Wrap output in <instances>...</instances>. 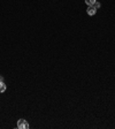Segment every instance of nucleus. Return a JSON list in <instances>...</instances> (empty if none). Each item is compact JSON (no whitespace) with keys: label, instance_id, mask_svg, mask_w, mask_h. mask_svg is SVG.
<instances>
[{"label":"nucleus","instance_id":"39448f33","mask_svg":"<svg viewBox=\"0 0 115 129\" xmlns=\"http://www.w3.org/2000/svg\"><path fill=\"white\" fill-rule=\"evenodd\" d=\"M94 7H96L97 8V9H98V8H99L100 7V6H101V5H100V3H98V1H96V4H94Z\"/></svg>","mask_w":115,"mask_h":129},{"label":"nucleus","instance_id":"f257e3e1","mask_svg":"<svg viewBox=\"0 0 115 129\" xmlns=\"http://www.w3.org/2000/svg\"><path fill=\"white\" fill-rule=\"evenodd\" d=\"M17 128L19 129H28L29 128V123L24 119H20L17 121Z\"/></svg>","mask_w":115,"mask_h":129},{"label":"nucleus","instance_id":"423d86ee","mask_svg":"<svg viewBox=\"0 0 115 129\" xmlns=\"http://www.w3.org/2000/svg\"><path fill=\"white\" fill-rule=\"evenodd\" d=\"M0 82H4V77H1V76H0Z\"/></svg>","mask_w":115,"mask_h":129},{"label":"nucleus","instance_id":"20e7f679","mask_svg":"<svg viewBox=\"0 0 115 129\" xmlns=\"http://www.w3.org/2000/svg\"><path fill=\"white\" fill-rule=\"evenodd\" d=\"M97 0H85V4L88 6H93L94 4H96Z\"/></svg>","mask_w":115,"mask_h":129},{"label":"nucleus","instance_id":"f03ea898","mask_svg":"<svg viewBox=\"0 0 115 129\" xmlns=\"http://www.w3.org/2000/svg\"><path fill=\"white\" fill-rule=\"evenodd\" d=\"M86 13H88V15H90V16L96 15V13H97V8L94 7V6H89L88 9H86Z\"/></svg>","mask_w":115,"mask_h":129},{"label":"nucleus","instance_id":"7ed1b4c3","mask_svg":"<svg viewBox=\"0 0 115 129\" xmlns=\"http://www.w3.org/2000/svg\"><path fill=\"white\" fill-rule=\"evenodd\" d=\"M5 91H6V84L4 82H0V93H3Z\"/></svg>","mask_w":115,"mask_h":129}]
</instances>
